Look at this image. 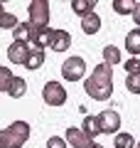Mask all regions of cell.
Returning a JSON list of instances; mask_svg holds the SVG:
<instances>
[{"label":"cell","instance_id":"24","mask_svg":"<svg viewBox=\"0 0 140 148\" xmlns=\"http://www.w3.org/2000/svg\"><path fill=\"white\" fill-rule=\"evenodd\" d=\"M123 67H125V72H128V74H140V59L138 57H130Z\"/></svg>","mask_w":140,"mask_h":148},{"label":"cell","instance_id":"12","mask_svg":"<svg viewBox=\"0 0 140 148\" xmlns=\"http://www.w3.org/2000/svg\"><path fill=\"white\" fill-rule=\"evenodd\" d=\"M12 35H15V42H32V35H35V27L30 25V22H20V25L12 30Z\"/></svg>","mask_w":140,"mask_h":148},{"label":"cell","instance_id":"13","mask_svg":"<svg viewBox=\"0 0 140 148\" xmlns=\"http://www.w3.org/2000/svg\"><path fill=\"white\" fill-rule=\"evenodd\" d=\"M7 94H10V99H22L27 94V82L22 77H15L10 82V86H7Z\"/></svg>","mask_w":140,"mask_h":148},{"label":"cell","instance_id":"23","mask_svg":"<svg viewBox=\"0 0 140 148\" xmlns=\"http://www.w3.org/2000/svg\"><path fill=\"white\" fill-rule=\"evenodd\" d=\"M15 79V77H12V72L7 67H3V64H0V91H7V86H10V82Z\"/></svg>","mask_w":140,"mask_h":148},{"label":"cell","instance_id":"25","mask_svg":"<svg viewBox=\"0 0 140 148\" xmlns=\"http://www.w3.org/2000/svg\"><path fill=\"white\" fill-rule=\"evenodd\" d=\"M67 146H69L67 138H62V136H52L47 141V148H67Z\"/></svg>","mask_w":140,"mask_h":148},{"label":"cell","instance_id":"15","mask_svg":"<svg viewBox=\"0 0 140 148\" xmlns=\"http://www.w3.org/2000/svg\"><path fill=\"white\" fill-rule=\"evenodd\" d=\"M93 8H96V0H74L71 3V10L76 12V15H81V20L86 15H91Z\"/></svg>","mask_w":140,"mask_h":148},{"label":"cell","instance_id":"19","mask_svg":"<svg viewBox=\"0 0 140 148\" xmlns=\"http://www.w3.org/2000/svg\"><path fill=\"white\" fill-rule=\"evenodd\" d=\"M42 64H44V49H32V52H30V59H27L25 67H27V69H39Z\"/></svg>","mask_w":140,"mask_h":148},{"label":"cell","instance_id":"10","mask_svg":"<svg viewBox=\"0 0 140 148\" xmlns=\"http://www.w3.org/2000/svg\"><path fill=\"white\" fill-rule=\"evenodd\" d=\"M52 32L49 27H35V35H32V49H44L49 47V40H52Z\"/></svg>","mask_w":140,"mask_h":148},{"label":"cell","instance_id":"18","mask_svg":"<svg viewBox=\"0 0 140 148\" xmlns=\"http://www.w3.org/2000/svg\"><path fill=\"white\" fill-rule=\"evenodd\" d=\"M103 62L106 64H120V49L118 47H113V45H106L103 47Z\"/></svg>","mask_w":140,"mask_h":148},{"label":"cell","instance_id":"2","mask_svg":"<svg viewBox=\"0 0 140 148\" xmlns=\"http://www.w3.org/2000/svg\"><path fill=\"white\" fill-rule=\"evenodd\" d=\"M30 138V123L27 121H12L7 128L0 131V141L7 148H22Z\"/></svg>","mask_w":140,"mask_h":148},{"label":"cell","instance_id":"16","mask_svg":"<svg viewBox=\"0 0 140 148\" xmlns=\"http://www.w3.org/2000/svg\"><path fill=\"white\" fill-rule=\"evenodd\" d=\"M81 131L86 133V136L91 138V141H93L96 136H101V126H99V119H96V116H86V119H84V126H81Z\"/></svg>","mask_w":140,"mask_h":148},{"label":"cell","instance_id":"26","mask_svg":"<svg viewBox=\"0 0 140 148\" xmlns=\"http://www.w3.org/2000/svg\"><path fill=\"white\" fill-rule=\"evenodd\" d=\"M133 20H135V25H140V3H135V10H133Z\"/></svg>","mask_w":140,"mask_h":148},{"label":"cell","instance_id":"17","mask_svg":"<svg viewBox=\"0 0 140 148\" xmlns=\"http://www.w3.org/2000/svg\"><path fill=\"white\" fill-rule=\"evenodd\" d=\"M111 8H113L118 15H133L135 3H133V0H113V3H111Z\"/></svg>","mask_w":140,"mask_h":148},{"label":"cell","instance_id":"3","mask_svg":"<svg viewBox=\"0 0 140 148\" xmlns=\"http://www.w3.org/2000/svg\"><path fill=\"white\" fill-rule=\"evenodd\" d=\"M32 27H49V3L47 0H32L27 5Z\"/></svg>","mask_w":140,"mask_h":148},{"label":"cell","instance_id":"30","mask_svg":"<svg viewBox=\"0 0 140 148\" xmlns=\"http://www.w3.org/2000/svg\"><path fill=\"white\" fill-rule=\"evenodd\" d=\"M135 148H140V141H138V143H135Z\"/></svg>","mask_w":140,"mask_h":148},{"label":"cell","instance_id":"14","mask_svg":"<svg viewBox=\"0 0 140 148\" xmlns=\"http://www.w3.org/2000/svg\"><path fill=\"white\" fill-rule=\"evenodd\" d=\"M81 30L86 32V35H96V32L101 30V17L96 15V12H91V15H86L81 20Z\"/></svg>","mask_w":140,"mask_h":148},{"label":"cell","instance_id":"8","mask_svg":"<svg viewBox=\"0 0 140 148\" xmlns=\"http://www.w3.org/2000/svg\"><path fill=\"white\" fill-rule=\"evenodd\" d=\"M64 138H67V143H71V148H91L93 146L91 138H88L81 128H74V126L67 128V136Z\"/></svg>","mask_w":140,"mask_h":148},{"label":"cell","instance_id":"7","mask_svg":"<svg viewBox=\"0 0 140 148\" xmlns=\"http://www.w3.org/2000/svg\"><path fill=\"white\" fill-rule=\"evenodd\" d=\"M30 52H32V47L27 42H12L10 47H7V59H10L12 64H22V67H25L27 59H30Z\"/></svg>","mask_w":140,"mask_h":148},{"label":"cell","instance_id":"22","mask_svg":"<svg viewBox=\"0 0 140 148\" xmlns=\"http://www.w3.org/2000/svg\"><path fill=\"white\" fill-rule=\"evenodd\" d=\"M125 89L130 94H140V74H128L125 77Z\"/></svg>","mask_w":140,"mask_h":148},{"label":"cell","instance_id":"11","mask_svg":"<svg viewBox=\"0 0 140 148\" xmlns=\"http://www.w3.org/2000/svg\"><path fill=\"white\" fill-rule=\"evenodd\" d=\"M125 49H128V54H133V57L140 54V27H135V30H130L128 35H125Z\"/></svg>","mask_w":140,"mask_h":148},{"label":"cell","instance_id":"5","mask_svg":"<svg viewBox=\"0 0 140 148\" xmlns=\"http://www.w3.org/2000/svg\"><path fill=\"white\" fill-rule=\"evenodd\" d=\"M42 99L49 106H62V104H67V89H64L59 82L52 79V82H47L44 89H42Z\"/></svg>","mask_w":140,"mask_h":148},{"label":"cell","instance_id":"9","mask_svg":"<svg viewBox=\"0 0 140 148\" xmlns=\"http://www.w3.org/2000/svg\"><path fill=\"white\" fill-rule=\"evenodd\" d=\"M69 45H71V35L67 30H54L52 32V40H49V47L54 52H67Z\"/></svg>","mask_w":140,"mask_h":148},{"label":"cell","instance_id":"27","mask_svg":"<svg viewBox=\"0 0 140 148\" xmlns=\"http://www.w3.org/2000/svg\"><path fill=\"white\" fill-rule=\"evenodd\" d=\"M91 148H103V146H101V143H93V146Z\"/></svg>","mask_w":140,"mask_h":148},{"label":"cell","instance_id":"6","mask_svg":"<svg viewBox=\"0 0 140 148\" xmlns=\"http://www.w3.org/2000/svg\"><path fill=\"white\" fill-rule=\"evenodd\" d=\"M96 119H99L101 133H120V114L118 111L106 109V111H101Z\"/></svg>","mask_w":140,"mask_h":148},{"label":"cell","instance_id":"21","mask_svg":"<svg viewBox=\"0 0 140 148\" xmlns=\"http://www.w3.org/2000/svg\"><path fill=\"white\" fill-rule=\"evenodd\" d=\"M17 25H20V20H17L12 12H3V15H0V27H3V30H15Z\"/></svg>","mask_w":140,"mask_h":148},{"label":"cell","instance_id":"1","mask_svg":"<svg viewBox=\"0 0 140 148\" xmlns=\"http://www.w3.org/2000/svg\"><path fill=\"white\" fill-rule=\"evenodd\" d=\"M84 89L91 99L96 101H108L113 94V67L111 64H96L91 69V77H86Z\"/></svg>","mask_w":140,"mask_h":148},{"label":"cell","instance_id":"4","mask_svg":"<svg viewBox=\"0 0 140 148\" xmlns=\"http://www.w3.org/2000/svg\"><path fill=\"white\" fill-rule=\"evenodd\" d=\"M84 74H86V62H84V57H69L67 62L62 64V77L67 82H81Z\"/></svg>","mask_w":140,"mask_h":148},{"label":"cell","instance_id":"29","mask_svg":"<svg viewBox=\"0 0 140 148\" xmlns=\"http://www.w3.org/2000/svg\"><path fill=\"white\" fill-rule=\"evenodd\" d=\"M0 148H7V146H5V143H3V141H0Z\"/></svg>","mask_w":140,"mask_h":148},{"label":"cell","instance_id":"28","mask_svg":"<svg viewBox=\"0 0 140 148\" xmlns=\"http://www.w3.org/2000/svg\"><path fill=\"white\" fill-rule=\"evenodd\" d=\"M3 12H5V8H3V3H0V15H3Z\"/></svg>","mask_w":140,"mask_h":148},{"label":"cell","instance_id":"20","mask_svg":"<svg viewBox=\"0 0 140 148\" xmlns=\"http://www.w3.org/2000/svg\"><path fill=\"white\" fill-rule=\"evenodd\" d=\"M135 143L138 141H135L130 133H116V143L113 146L116 148H135Z\"/></svg>","mask_w":140,"mask_h":148}]
</instances>
